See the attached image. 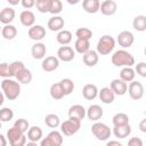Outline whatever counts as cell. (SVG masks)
I'll use <instances>...</instances> for the list:
<instances>
[{
	"instance_id": "obj_1",
	"label": "cell",
	"mask_w": 146,
	"mask_h": 146,
	"mask_svg": "<svg viewBox=\"0 0 146 146\" xmlns=\"http://www.w3.org/2000/svg\"><path fill=\"white\" fill-rule=\"evenodd\" d=\"M112 64L116 67H131L135 65V57L127 50L120 49L112 55Z\"/></svg>"
},
{
	"instance_id": "obj_2",
	"label": "cell",
	"mask_w": 146,
	"mask_h": 146,
	"mask_svg": "<svg viewBox=\"0 0 146 146\" xmlns=\"http://www.w3.org/2000/svg\"><path fill=\"white\" fill-rule=\"evenodd\" d=\"M1 90L7 99L15 100L21 94V84L13 79H3L1 81Z\"/></svg>"
},
{
	"instance_id": "obj_3",
	"label": "cell",
	"mask_w": 146,
	"mask_h": 146,
	"mask_svg": "<svg viewBox=\"0 0 146 146\" xmlns=\"http://www.w3.org/2000/svg\"><path fill=\"white\" fill-rule=\"evenodd\" d=\"M115 47V40L113 36L108 35V34H105L103 36H100V39L98 40L97 42V52L99 55H103V56H106V55H110L113 49Z\"/></svg>"
},
{
	"instance_id": "obj_4",
	"label": "cell",
	"mask_w": 146,
	"mask_h": 146,
	"mask_svg": "<svg viewBox=\"0 0 146 146\" xmlns=\"http://www.w3.org/2000/svg\"><path fill=\"white\" fill-rule=\"evenodd\" d=\"M91 132L100 141L108 140L110 137H111V133H112L110 127L107 124L103 123V122H95L91 125Z\"/></svg>"
},
{
	"instance_id": "obj_5",
	"label": "cell",
	"mask_w": 146,
	"mask_h": 146,
	"mask_svg": "<svg viewBox=\"0 0 146 146\" xmlns=\"http://www.w3.org/2000/svg\"><path fill=\"white\" fill-rule=\"evenodd\" d=\"M7 139L10 146H25L26 145V136L21 132L15 127H11L7 130Z\"/></svg>"
},
{
	"instance_id": "obj_6",
	"label": "cell",
	"mask_w": 146,
	"mask_h": 146,
	"mask_svg": "<svg viewBox=\"0 0 146 146\" xmlns=\"http://www.w3.org/2000/svg\"><path fill=\"white\" fill-rule=\"evenodd\" d=\"M80 128H81V121L74 119H68L60 123V132L66 137L75 135L80 130Z\"/></svg>"
},
{
	"instance_id": "obj_7",
	"label": "cell",
	"mask_w": 146,
	"mask_h": 146,
	"mask_svg": "<svg viewBox=\"0 0 146 146\" xmlns=\"http://www.w3.org/2000/svg\"><path fill=\"white\" fill-rule=\"evenodd\" d=\"M144 92H145L144 86L140 82L132 81V82L129 83V86H128V94H129L131 99H133V100L141 99L144 97Z\"/></svg>"
},
{
	"instance_id": "obj_8",
	"label": "cell",
	"mask_w": 146,
	"mask_h": 146,
	"mask_svg": "<svg viewBox=\"0 0 146 146\" xmlns=\"http://www.w3.org/2000/svg\"><path fill=\"white\" fill-rule=\"evenodd\" d=\"M116 41H117L119 46H121L123 49L130 48L135 42V36L130 31H122L119 33Z\"/></svg>"
},
{
	"instance_id": "obj_9",
	"label": "cell",
	"mask_w": 146,
	"mask_h": 146,
	"mask_svg": "<svg viewBox=\"0 0 146 146\" xmlns=\"http://www.w3.org/2000/svg\"><path fill=\"white\" fill-rule=\"evenodd\" d=\"M75 57V51L70 46H62L57 50V58L62 62H71Z\"/></svg>"
},
{
	"instance_id": "obj_10",
	"label": "cell",
	"mask_w": 146,
	"mask_h": 146,
	"mask_svg": "<svg viewBox=\"0 0 146 146\" xmlns=\"http://www.w3.org/2000/svg\"><path fill=\"white\" fill-rule=\"evenodd\" d=\"M68 119H74V120H79L82 121L84 119V116H87V110L79 104L72 105L68 108Z\"/></svg>"
},
{
	"instance_id": "obj_11",
	"label": "cell",
	"mask_w": 146,
	"mask_h": 146,
	"mask_svg": "<svg viewBox=\"0 0 146 146\" xmlns=\"http://www.w3.org/2000/svg\"><path fill=\"white\" fill-rule=\"evenodd\" d=\"M59 66V59L55 56H47L42 59L41 68L44 72H54Z\"/></svg>"
},
{
	"instance_id": "obj_12",
	"label": "cell",
	"mask_w": 146,
	"mask_h": 146,
	"mask_svg": "<svg viewBox=\"0 0 146 146\" xmlns=\"http://www.w3.org/2000/svg\"><path fill=\"white\" fill-rule=\"evenodd\" d=\"M27 35L31 40H34L36 42H40L46 36V29L42 25H34L29 29Z\"/></svg>"
},
{
	"instance_id": "obj_13",
	"label": "cell",
	"mask_w": 146,
	"mask_h": 146,
	"mask_svg": "<svg viewBox=\"0 0 146 146\" xmlns=\"http://www.w3.org/2000/svg\"><path fill=\"white\" fill-rule=\"evenodd\" d=\"M110 88L113 90V92L117 96H123L128 91V83L122 81L121 79H114L111 81Z\"/></svg>"
},
{
	"instance_id": "obj_14",
	"label": "cell",
	"mask_w": 146,
	"mask_h": 146,
	"mask_svg": "<svg viewBox=\"0 0 146 146\" xmlns=\"http://www.w3.org/2000/svg\"><path fill=\"white\" fill-rule=\"evenodd\" d=\"M100 13L105 16H112L117 10V3L113 0H104L100 3Z\"/></svg>"
},
{
	"instance_id": "obj_15",
	"label": "cell",
	"mask_w": 146,
	"mask_h": 146,
	"mask_svg": "<svg viewBox=\"0 0 146 146\" xmlns=\"http://www.w3.org/2000/svg\"><path fill=\"white\" fill-rule=\"evenodd\" d=\"M103 114H104L103 108L97 104L90 105L88 107V110H87V117L90 121H94V122H98V120L102 119Z\"/></svg>"
},
{
	"instance_id": "obj_16",
	"label": "cell",
	"mask_w": 146,
	"mask_h": 146,
	"mask_svg": "<svg viewBox=\"0 0 146 146\" xmlns=\"http://www.w3.org/2000/svg\"><path fill=\"white\" fill-rule=\"evenodd\" d=\"M64 25H65V22L62 16H52L49 18V21L47 23L48 29L52 32H60L63 30Z\"/></svg>"
},
{
	"instance_id": "obj_17",
	"label": "cell",
	"mask_w": 146,
	"mask_h": 146,
	"mask_svg": "<svg viewBox=\"0 0 146 146\" xmlns=\"http://www.w3.org/2000/svg\"><path fill=\"white\" fill-rule=\"evenodd\" d=\"M47 52V47L42 42H35L31 48V55L34 59H43Z\"/></svg>"
},
{
	"instance_id": "obj_18",
	"label": "cell",
	"mask_w": 146,
	"mask_h": 146,
	"mask_svg": "<svg viewBox=\"0 0 146 146\" xmlns=\"http://www.w3.org/2000/svg\"><path fill=\"white\" fill-rule=\"evenodd\" d=\"M98 94H99V90L96 87V84L88 83L82 88V96L87 100H94L98 96Z\"/></svg>"
},
{
	"instance_id": "obj_19",
	"label": "cell",
	"mask_w": 146,
	"mask_h": 146,
	"mask_svg": "<svg viewBox=\"0 0 146 146\" xmlns=\"http://www.w3.org/2000/svg\"><path fill=\"white\" fill-rule=\"evenodd\" d=\"M19 21L22 23V25L26 26V27H32L34 26L35 23V15L31 11V10H23L19 14Z\"/></svg>"
},
{
	"instance_id": "obj_20",
	"label": "cell",
	"mask_w": 146,
	"mask_h": 146,
	"mask_svg": "<svg viewBox=\"0 0 146 146\" xmlns=\"http://www.w3.org/2000/svg\"><path fill=\"white\" fill-rule=\"evenodd\" d=\"M98 59H99V56H98V52L96 50H89L88 52H86L83 56H82V60H83V64L88 67H94L97 65L98 63Z\"/></svg>"
},
{
	"instance_id": "obj_21",
	"label": "cell",
	"mask_w": 146,
	"mask_h": 146,
	"mask_svg": "<svg viewBox=\"0 0 146 146\" xmlns=\"http://www.w3.org/2000/svg\"><path fill=\"white\" fill-rule=\"evenodd\" d=\"M98 97L102 100V103H104V104H112L114 102L115 94L113 92V90L110 87H104V88H102L99 90Z\"/></svg>"
},
{
	"instance_id": "obj_22",
	"label": "cell",
	"mask_w": 146,
	"mask_h": 146,
	"mask_svg": "<svg viewBox=\"0 0 146 146\" xmlns=\"http://www.w3.org/2000/svg\"><path fill=\"white\" fill-rule=\"evenodd\" d=\"M15 10L10 7H5L0 11V22L3 25H9L15 18Z\"/></svg>"
},
{
	"instance_id": "obj_23",
	"label": "cell",
	"mask_w": 146,
	"mask_h": 146,
	"mask_svg": "<svg viewBox=\"0 0 146 146\" xmlns=\"http://www.w3.org/2000/svg\"><path fill=\"white\" fill-rule=\"evenodd\" d=\"M82 7H83L86 13L96 14L100 9V2H99V0H83Z\"/></svg>"
},
{
	"instance_id": "obj_24",
	"label": "cell",
	"mask_w": 146,
	"mask_h": 146,
	"mask_svg": "<svg viewBox=\"0 0 146 146\" xmlns=\"http://www.w3.org/2000/svg\"><path fill=\"white\" fill-rule=\"evenodd\" d=\"M42 129L40 127H36V125H33L27 131V139L30 141H34V143H38L39 140L42 139Z\"/></svg>"
},
{
	"instance_id": "obj_25",
	"label": "cell",
	"mask_w": 146,
	"mask_h": 146,
	"mask_svg": "<svg viewBox=\"0 0 146 146\" xmlns=\"http://www.w3.org/2000/svg\"><path fill=\"white\" fill-rule=\"evenodd\" d=\"M113 133L116 138L119 139H123L127 138L130 133H131V127L130 124H125V125H120V127H114L113 128Z\"/></svg>"
},
{
	"instance_id": "obj_26",
	"label": "cell",
	"mask_w": 146,
	"mask_h": 146,
	"mask_svg": "<svg viewBox=\"0 0 146 146\" xmlns=\"http://www.w3.org/2000/svg\"><path fill=\"white\" fill-rule=\"evenodd\" d=\"M49 92H50L51 98L55 99V100H59V99H62V98L65 96V94H64V91H63V88H62V86H60V82L52 83V84L50 86Z\"/></svg>"
},
{
	"instance_id": "obj_27",
	"label": "cell",
	"mask_w": 146,
	"mask_h": 146,
	"mask_svg": "<svg viewBox=\"0 0 146 146\" xmlns=\"http://www.w3.org/2000/svg\"><path fill=\"white\" fill-rule=\"evenodd\" d=\"M74 49L76 52L84 55L90 50V42L89 40H82V39H76L74 42Z\"/></svg>"
},
{
	"instance_id": "obj_28",
	"label": "cell",
	"mask_w": 146,
	"mask_h": 146,
	"mask_svg": "<svg viewBox=\"0 0 146 146\" xmlns=\"http://www.w3.org/2000/svg\"><path fill=\"white\" fill-rule=\"evenodd\" d=\"M135 76H136V71L132 67H123L120 72V79L127 83L135 81Z\"/></svg>"
},
{
	"instance_id": "obj_29",
	"label": "cell",
	"mask_w": 146,
	"mask_h": 146,
	"mask_svg": "<svg viewBox=\"0 0 146 146\" xmlns=\"http://www.w3.org/2000/svg\"><path fill=\"white\" fill-rule=\"evenodd\" d=\"M1 35L6 40H13V39H15V36L17 35V29H16V26H14L11 24L3 25V27L1 29Z\"/></svg>"
},
{
	"instance_id": "obj_30",
	"label": "cell",
	"mask_w": 146,
	"mask_h": 146,
	"mask_svg": "<svg viewBox=\"0 0 146 146\" xmlns=\"http://www.w3.org/2000/svg\"><path fill=\"white\" fill-rule=\"evenodd\" d=\"M56 40L59 44L62 46H67L72 41V33L68 30H62L60 32L57 33Z\"/></svg>"
},
{
	"instance_id": "obj_31",
	"label": "cell",
	"mask_w": 146,
	"mask_h": 146,
	"mask_svg": "<svg viewBox=\"0 0 146 146\" xmlns=\"http://www.w3.org/2000/svg\"><path fill=\"white\" fill-rule=\"evenodd\" d=\"M132 27L138 32L146 31V16L145 15H138L132 21Z\"/></svg>"
},
{
	"instance_id": "obj_32",
	"label": "cell",
	"mask_w": 146,
	"mask_h": 146,
	"mask_svg": "<svg viewBox=\"0 0 146 146\" xmlns=\"http://www.w3.org/2000/svg\"><path fill=\"white\" fill-rule=\"evenodd\" d=\"M32 78H33V76H32L31 71L27 70L26 67H25L24 70H22V71L16 75L17 81H18L19 83H23V84H29V83H31Z\"/></svg>"
},
{
	"instance_id": "obj_33",
	"label": "cell",
	"mask_w": 146,
	"mask_h": 146,
	"mask_svg": "<svg viewBox=\"0 0 146 146\" xmlns=\"http://www.w3.org/2000/svg\"><path fill=\"white\" fill-rule=\"evenodd\" d=\"M112 122H113V125L114 127H120V125H125V124H129V116L125 114V113H116L113 119H112Z\"/></svg>"
},
{
	"instance_id": "obj_34",
	"label": "cell",
	"mask_w": 146,
	"mask_h": 146,
	"mask_svg": "<svg viewBox=\"0 0 146 146\" xmlns=\"http://www.w3.org/2000/svg\"><path fill=\"white\" fill-rule=\"evenodd\" d=\"M44 123L47 127L49 128H57L60 125V119L57 114H54V113H50V114H47L46 117H44Z\"/></svg>"
},
{
	"instance_id": "obj_35",
	"label": "cell",
	"mask_w": 146,
	"mask_h": 146,
	"mask_svg": "<svg viewBox=\"0 0 146 146\" xmlns=\"http://www.w3.org/2000/svg\"><path fill=\"white\" fill-rule=\"evenodd\" d=\"M59 82H60V86H62V88H63V91H64L65 96H68V95H71V94L73 92L75 86H74V82H73L71 79L66 78V79L60 80Z\"/></svg>"
},
{
	"instance_id": "obj_36",
	"label": "cell",
	"mask_w": 146,
	"mask_h": 146,
	"mask_svg": "<svg viewBox=\"0 0 146 146\" xmlns=\"http://www.w3.org/2000/svg\"><path fill=\"white\" fill-rule=\"evenodd\" d=\"M75 36H76V39L90 40L92 38V31L88 27H79L75 31Z\"/></svg>"
},
{
	"instance_id": "obj_37",
	"label": "cell",
	"mask_w": 146,
	"mask_h": 146,
	"mask_svg": "<svg viewBox=\"0 0 146 146\" xmlns=\"http://www.w3.org/2000/svg\"><path fill=\"white\" fill-rule=\"evenodd\" d=\"M24 68H25L24 63H23V62H21V60H15V62L10 63V64H9L10 78H11V76H15V78H16V75H17L22 70H24Z\"/></svg>"
},
{
	"instance_id": "obj_38",
	"label": "cell",
	"mask_w": 146,
	"mask_h": 146,
	"mask_svg": "<svg viewBox=\"0 0 146 146\" xmlns=\"http://www.w3.org/2000/svg\"><path fill=\"white\" fill-rule=\"evenodd\" d=\"M14 117V112L9 107H2L0 110V121L1 122H9Z\"/></svg>"
},
{
	"instance_id": "obj_39",
	"label": "cell",
	"mask_w": 146,
	"mask_h": 146,
	"mask_svg": "<svg viewBox=\"0 0 146 146\" xmlns=\"http://www.w3.org/2000/svg\"><path fill=\"white\" fill-rule=\"evenodd\" d=\"M13 127H15L16 129H18L23 133H25L26 131H29V129L31 128L30 127V123H29V121L26 119H18V120H16Z\"/></svg>"
},
{
	"instance_id": "obj_40",
	"label": "cell",
	"mask_w": 146,
	"mask_h": 146,
	"mask_svg": "<svg viewBox=\"0 0 146 146\" xmlns=\"http://www.w3.org/2000/svg\"><path fill=\"white\" fill-rule=\"evenodd\" d=\"M62 10H63V3H62V1L60 0H51L49 13L52 14L54 16H58V14L62 13Z\"/></svg>"
},
{
	"instance_id": "obj_41",
	"label": "cell",
	"mask_w": 146,
	"mask_h": 146,
	"mask_svg": "<svg viewBox=\"0 0 146 146\" xmlns=\"http://www.w3.org/2000/svg\"><path fill=\"white\" fill-rule=\"evenodd\" d=\"M50 2H51V0H36L35 7H36V9H38L40 13L46 14V13H49Z\"/></svg>"
},
{
	"instance_id": "obj_42",
	"label": "cell",
	"mask_w": 146,
	"mask_h": 146,
	"mask_svg": "<svg viewBox=\"0 0 146 146\" xmlns=\"http://www.w3.org/2000/svg\"><path fill=\"white\" fill-rule=\"evenodd\" d=\"M47 137L48 138H50L52 141H55L56 144H58V145H63V135H62V132H59V131H57V130H52V131H50L48 135H47Z\"/></svg>"
},
{
	"instance_id": "obj_43",
	"label": "cell",
	"mask_w": 146,
	"mask_h": 146,
	"mask_svg": "<svg viewBox=\"0 0 146 146\" xmlns=\"http://www.w3.org/2000/svg\"><path fill=\"white\" fill-rule=\"evenodd\" d=\"M0 75L3 79H9L10 78V70H9V64L8 63H1V65H0Z\"/></svg>"
},
{
	"instance_id": "obj_44",
	"label": "cell",
	"mask_w": 146,
	"mask_h": 146,
	"mask_svg": "<svg viewBox=\"0 0 146 146\" xmlns=\"http://www.w3.org/2000/svg\"><path fill=\"white\" fill-rule=\"evenodd\" d=\"M136 73L141 76V78H146V63L145 62H140L138 64H136V68H135Z\"/></svg>"
},
{
	"instance_id": "obj_45",
	"label": "cell",
	"mask_w": 146,
	"mask_h": 146,
	"mask_svg": "<svg viewBox=\"0 0 146 146\" xmlns=\"http://www.w3.org/2000/svg\"><path fill=\"white\" fill-rule=\"evenodd\" d=\"M40 146H60V145L56 144V143L52 141L50 138L44 137V138H42V139L40 140Z\"/></svg>"
},
{
	"instance_id": "obj_46",
	"label": "cell",
	"mask_w": 146,
	"mask_h": 146,
	"mask_svg": "<svg viewBox=\"0 0 146 146\" xmlns=\"http://www.w3.org/2000/svg\"><path fill=\"white\" fill-rule=\"evenodd\" d=\"M128 146H143V140L139 137H132L129 139Z\"/></svg>"
},
{
	"instance_id": "obj_47",
	"label": "cell",
	"mask_w": 146,
	"mask_h": 146,
	"mask_svg": "<svg viewBox=\"0 0 146 146\" xmlns=\"http://www.w3.org/2000/svg\"><path fill=\"white\" fill-rule=\"evenodd\" d=\"M35 0H22L21 1V3H22V6L25 8V9H30V8H32L33 6H35Z\"/></svg>"
},
{
	"instance_id": "obj_48",
	"label": "cell",
	"mask_w": 146,
	"mask_h": 146,
	"mask_svg": "<svg viewBox=\"0 0 146 146\" xmlns=\"http://www.w3.org/2000/svg\"><path fill=\"white\" fill-rule=\"evenodd\" d=\"M139 130L144 133H146V119H143L140 122H139V125H138Z\"/></svg>"
},
{
	"instance_id": "obj_49",
	"label": "cell",
	"mask_w": 146,
	"mask_h": 146,
	"mask_svg": "<svg viewBox=\"0 0 146 146\" xmlns=\"http://www.w3.org/2000/svg\"><path fill=\"white\" fill-rule=\"evenodd\" d=\"M106 146H123V145L117 140H110L106 143Z\"/></svg>"
},
{
	"instance_id": "obj_50",
	"label": "cell",
	"mask_w": 146,
	"mask_h": 146,
	"mask_svg": "<svg viewBox=\"0 0 146 146\" xmlns=\"http://www.w3.org/2000/svg\"><path fill=\"white\" fill-rule=\"evenodd\" d=\"M0 141H1V145H0V146H7L6 136H3V135H0Z\"/></svg>"
},
{
	"instance_id": "obj_51",
	"label": "cell",
	"mask_w": 146,
	"mask_h": 146,
	"mask_svg": "<svg viewBox=\"0 0 146 146\" xmlns=\"http://www.w3.org/2000/svg\"><path fill=\"white\" fill-rule=\"evenodd\" d=\"M7 1H8L9 5H14V6L19 3V0H7Z\"/></svg>"
},
{
	"instance_id": "obj_52",
	"label": "cell",
	"mask_w": 146,
	"mask_h": 146,
	"mask_svg": "<svg viewBox=\"0 0 146 146\" xmlns=\"http://www.w3.org/2000/svg\"><path fill=\"white\" fill-rule=\"evenodd\" d=\"M25 146H40V145H38V144L34 143V141H29V143H26Z\"/></svg>"
},
{
	"instance_id": "obj_53",
	"label": "cell",
	"mask_w": 146,
	"mask_h": 146,
	"mask_svg": "<svg viewBox=\"0 0 146 146\" xmlns=\"http://www.w3.org/2000/svg\"><path fill=\"white\" fill-rule=\"evenodd\" d=\"M144 54H145V56H146V47H145V49H144Z\"/></svg>"
}]
</instances>
